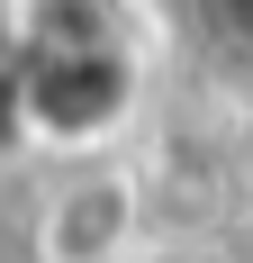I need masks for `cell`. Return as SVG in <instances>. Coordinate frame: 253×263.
Segmentation results:
<instances>
[{"label":"cell","instance_id":"1","mask_svg":"<svg viewBox=\"0 0 253 263\" xmlns=\"http://www.w3.org/2000/svg\"><path fill=\"white\" fill-rule=\"evenodd\" d=\"M136 100V54L109 36L100 9H64L18 46L9 64V109L46 145H100Z\"/></svg>","mask_w":253,"mask_h":263},{"label":"cell","instance_id":"2","mask_svg":"<svg viewBox=\"0 0 253 263\" xmlns=\"http://www.w3.org/2000/svg\"><path fill=\"white\" fill-rule=\"evenodd\" d=\"M36 254L46 263H126L136 254V191L118 173H64L36 209Z\"/></svg>","mask_w":253,"mask_h":263},{"label":"cell","instance_id":"3","mask_svg":"<svg viewBox=\"0 0 253 263\" xmlns=\"http://www.w3.org/2000/svg\"><path fill=\"white\" fill-rule=\"evenodd\" d=\"M126 263H217V254H190V245H136Z\"/></svg>","mask_w":253,"mask_h":263},{"label":"cell","instance_id":"4","mask_svg":"<svg viewBox=\"0 0 253 263\" xmlns=\"http://www.w3.org/2000/svg\"><path fill=\"white\" fill-rule=\"evenodd\" d=\"M217 9H244V18H253V0H217Z\"/></svg>","mask_w":253,"mask_h":263}]
</instances>
